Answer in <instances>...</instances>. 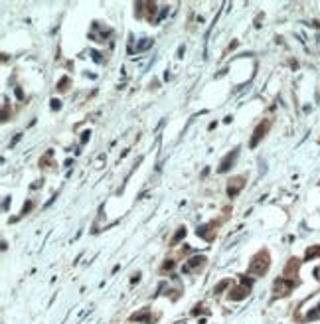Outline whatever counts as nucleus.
Segmentation results:
<instances>
[{
	"label": "nucleus",
	"instance_id": "obj_1",
	"mask_svg": "<svg viewBox=\"0 0 320 324\" xmlns=\"http://www.w3.org/2000/svg\"><path fill=\"white\" fill-rule=\"evenodd\" d=\"M235 154H237V150H233V152H229V154H227V156H225V160H223V162L219 164V168H217V170H219V172H227V168H229L231 164H233V160H235Z\"/></svg>",
	"mask_w": 320,
	"mask_h": 324
},
{
	"label": "nucleus",
	"instance_id": "obj_2",
	"mask_svg": "<svg viewBox=\"0 0 320 324\" xmlns=\"http://www.w3.org/2000/svg\"><path fill=\"white\" fill-rule=\"evenodd\" d=\"M243 296H247V289L245 286H237V289H233L229 292V298H233V300H241Z\"/></svg>",
	"mask_w": 320,
	"mask_h": 324
},
{
	"label": "nucleus",
	"instance_id": "obj_3",
	"mask_svg": "<svg viewBox=\"0 0 320 324\" xmlns=\"http://www.w3.org/2000/svg\"><path fill=\"white\" fill-rule=\"evenodd\" d=\"M265 133V124H259L257 129H255V133H253V138H251V146H257V142L261 140V134Z\"/></svg>",
	"mask_w": 320,
	"mask_h": 324
},
{
	"label": "nucleus",
	"instance_id": "obj_4",
	"mask_svg": "<svg viewBox=\"0 0 320 324\" xmlns=\"http://www.w3.org/2000/svg\"><path fill=\"white\" fill-rule=\"evenodd\" d=\"M239 184H243V178H235L233 182H229V196H235L239 192Z\"/></svg>",
	"mask_w": 320,
	"mask_h": 324
},
{
	"label": "nucleus",
	"instance_id": "obj_5",
	"mask_svg": "<svg viewBox=\"0 0 320 324\" xmlns=\"http://www.w3.org/2000/svg\"><path fill=\"white\" fill-rule=\"evenodd\" d=\"M182 237H186V227H180L178 231H176V235H174V239H172V243H178Z\"/></svg>",
	"mask_w": 320,
	"mask_h": 324
},
{
	"label": "nucleus",
	"instance_id": "obj_6",
	"mask_svg": "<svg viewBox=\"0 0 320 324\" xmlns=\"http://www.w3.org/2000/svg\"><path fill=\"white\" fill-rule=\"evenodd\" d=\"M200 263H204V257H200V255H196V257H192V259H190V261H188V265H190V267H198Z\"/></svg>",
	"mask_w": 320,
	"mask_h": 324
},
{
	"label": "nucleus",
	"instance_id": "obj_7",
	"mask_svg": "<svg viewBox=\"0 0 320 324\" xmlns=\"http://www.w3.org/2000/svg\"><path fill=\"white\" fill-rule=\"evenodd\" d=\"M150 46H152V40H142V42H140V46L137 48V52H142V50H148Z\"/></svg>",
	"mask_w": 320,
	"mask_h": 324
},
{
	"label": "nucleus",
	"instance_id": "obj_8",
	"mask_svg": "<svg viewBox=\"0 0 320 324\" xmlns=\"http://www.w3.org/2000/svg\"><path fill=\"white\" fill-rule=\"evenodd\" d=\"M227 286H229V281H221V283H219V285H217V286H216V295H219V292H221V291H225Z\"/></svg>",
	"mask_w": 320,
	"mask_h": 324
},
{
	"label": "nucleus",
	"instance_id": "obj_9",
	"mask_svg": "<svg viewBox=\"0 0 320 324\" xmlns=\"http://www.w3.org/2000/svg\"><path fill=\"white\" fill-rule=\"evenodd\" d=\"M131 320H137V322H144V320H148V314H134V316H131Z\"/></svg>",
	"mask_w": 320,
	"mask_h": 324
},
{
	"label": "nucleus",
	"instance_id": "obj_10",
	"mask_svg": "<svg viewBox=\"0 0 320 324\" xmlns=\"http://www.w3.org/2000/svg\"><path fill=\"white\" fill-rule=\"evenodd\" d=\"M52 109H53V111H59V109H61V101L52 99Z\"/></svg>",
	"mask_w": 320,
	"mask_h": 324
},
{
	"label": "nucleus",
	"instance_id": "obj_11",
	"mask_svg": "<svg viewBox=\"0 0 320 324\" xmlns=\"http://www.w3.org/2000/svg\"><path fill=\"white\" fill-rule=\"evenodd\" d=\"M89 136H91V133H89V130H85V133H83V138H81V142H87V140H89Z\"/></svg>",
	"mask_w": 320,
	"mask_h": 324
},
{
	"label": "nucleus",
	"instance_id": "obj_12",
	"mask_svg": "<svg viewBox=\"0 0 320 324\" xmlns=\"http://www.w3.org/2000/svg\"><path fill=\"white\" fill-rule=\"evenodd\" d=\"M91 56L95 57V62H101V53H97V52H91Z\"/></svg>",
	"mask_w": 320,
	"mask_h": 324
},
{
	"label": "nucleus",
	"instance_id": "obj_13",
	"mask_svg": "<svg viewBox=\"0 0 320 324\" xmlns=\"http://www.w3.org/2000/svg\"><path fill=\"white\" fill-rule=\"evenodd\" d=\"M16 97H18V99H24V93H22V89H20V87L16 89Z\"/></svg>",
	"mask_w": 320,
	"mask_h": 324
},
{
	"label": "nucleus",
	"instance_id": "obj_14",
	"mask_svg": "<svg viewBox=\"0 0 320 324\" xmlns=\"http://www.w3.org/2000/svg\"><path fill=\"white\" fill-rule=\"evenodd\" d=\"M166 14H168V8H164V10H162V12H160V16H158V20H162V18H164V16H166Z\"/></svg>",
	"mask_w": 320,
	"mask_h": 324
},
{
	"label": "nucleus",
	"instance_id": "obj_15",
	"mask_svg": "<svg viewBox=\"0 0 320 324\" xmlns=\"http://www.w3.org/2000/svg\"><path fill=\"white\" fill-rule=\"evenodd\" d=\"M30 210H32V204H26V206H24V214H26V212H30Z\"/></svg>",
	"mask_w": 320,
	"mask_h": 324
},
{
	"label": "nucleus",
	"instance_id": "obj_16",
	"mask_svg": "<svg viewBox=\"0 0 320 324\" xmlns=\"http://www.w3.org/2000/svg\"><path fill=\"white\" fill-rule=\"evenodd\" d=\"M164 269H172V261H166L164 263Z\"/></svg>",
	"mask_w": 320,
	"mask_h": 324
},
{
	"label": "nucleus",
	"instance_id": "obj_17",
	"mask_svg": "<svg viewBox=\"0 0 320 324\" xmlns=\"http://www.w3.org/2000/svg\"><path fill=\"white\" fill-rule=\"evenodd\" d=\"M318 310H320V308H318Z\"/></svg>",
	"mask_w": 320,
	"mask_h": 324
}]
</instances>
